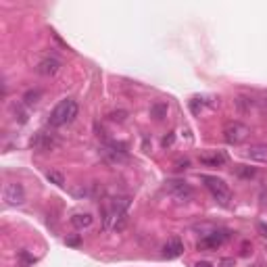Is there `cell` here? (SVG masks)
<instances>
[{
  "label": "cell",
  "instance_id": "6da1fadb",
  "mask_svg": "<svg viewBox=\"0 0 267 267\" xmlns=\"http://www.w3.org/2000/svg\"><path fill=\"white\" fill-rule=\"evenodd\" d=\"M130 199L128 196H115V199L109 200V205L103 211V227L105 230H113V225L119 222L121 217L128 215L130 209Z\"/></svg>",
  "mask_w": 267,
  "mask_h": 267
},
{
  "label": "cell",
  "instance_id": "7a4b0ae2",
  "mask_svg": "<svg viewBox=\"0 0 267 267\" xmlns=\"http://www.w3.org/2000/svg\"><path fill=\"white\" fill-rule=\"evenodd\" d=\"M77 113H80V107H77L75 100L65 98V100H61V103L50 111L48 125H50V128H61V125H67V123H71L75 119Z\"/></svg>",
  "mask_w": 267,
  "mask_h": 267
},
{
  "label": "cell",
  "instance_id": "3957f363",
  "mask_svg": "<svg viewBox=\"0 0 267 267\" xmlns=\"http://www.w3.org/2000/svg\"><path fill=\"white\" fill-rule=\"evenodd\" d=\"M200 182L209 188V192L213 194V199L219 202V205L227 207L232 200V194H230V188L223 182L222 178H215V176H200Z\"/></svg>",
  "mask_w": 267,
  "mask_h": 267
},
{
  "label": "cell",
  "instance_id": "277c9868",
  "mask_svg": "<svg viewBox=\"0 0 267 267\" xmlns=\"http://www.w3.org/2000/svg\"><path fill=\"white\" fill-rule=\"evenodd\" d=\"M250 136V128L242 121H230L223 125V140L227 144H240Z\"/></svg>",
  "mask_w": 267,
  "mask_h": 267
},
{
  "label": "cell",
  "instance_id": "5b68a950",
  "mask_svg": "<svg viewBox=\"0 0 267 267\" xmlns=\"http://www.w3.org/2000/svg\"><path fill=\"white\" fill-rule=\"evenodd\" d=\"M29 146L34 148V151H38V153H48V151H54V148L59 146V140L50 132H38V134H34Z\"/></svg>",
  "mask_w": 267,
  "mask_h": 267
},
{
  "label": "cell",
  "instance_id": "8992f818",
  "mask_svg": "<svg viewBox=\"0 0 267 267\" xmlns=\"http://www.w3.org/2000/svg\"><path fill=\"white\" fill-rule=\"evenodd\" d=\"M227 238H230V232H227V230H211L199 240V248H202V250H217Z\"/></svg>",
  "mask_w": 267,
  "mask_h": 267
},
{
  "label": "cell",
  "instance_id": "52a82bcc",
  "mask_svg": "<svg viewBox=\"0 0 267 267\" xmlns=\"http://www.w3.org/2000/svg\"><path fill=\"white\" fill-rule=\"evenodd\" d=\"M167 190L176 196V200H178V202H186V200H190V199H192V194H194L192 188L188 186L186 182H182V179H171V182H167Z\"/></svg>",
  "mask_w": 267,
  "mask_h": 267
},
{
  "label": "cell",
  "instance_id": "ba28073f",
  "mask_svg": "<svg viewBox=\"0 0 267 267\" xmlns=\"http://www.w3.org/2000/svg\"><path fill=\"white\" fill-rule=\"evenodd\" d=\"M4 200L9 202V205H23L25 202V190H23V186L17 184V182H11L4 186Z\"/></svg>",
  "mask_w": 267,
  "mask_h": 267
},
{
  "label": "cell",
  "instance_id": "9c48e42d",
  "mask_svg": "<svg viewBox=\"0 0 267 267\" xmlns=\"http://www.w3.org/2000/svg\"><path fill=\"white\" fill-rule=\"evenodd\" d=\"M61 69V61L59 59H54V57H46V59H42L40 63H38V67H36V71L40 73V75H44V77H50V75H54Z\"/></svg>",
  "mask_w": 267,
  "mask_h": 267
},
{
  "label": "cell",
  "instance_id": "30bf717a",
  "mask_svg": "<svg viewBox=\"0 0 267 267\" xmlns=\"http://www.w3.org/2000/svg\"><path fill=\"white\" fill-rule=\"evenodd\" d=\"M184 253V242L179 238H169L167 242H165L163 246V257L165 259H176Z\"/></svg>",
  "mask_w": 267,
  "mask_h": 267
},
{
  "label": "cell",
  "instance_id": "8fae6325",
  "mask_svg": "<svg viewBox=\"0 0 267 267\" xmlns=\"http://www.w3.org/2000/svg\"><path fill=\"white\" fill-rule=\"evenodd\" d=\"M246 156L257 163H267V144H253L246 148Z\"/></svg>",
  "mask_w": 267,
  "mask_h": 267
},
{
  "label": "cell",
  "instance_id": "7c38bea8",
  "mask_svg": "<svg viewBox=\"0 0 267 267\" xmlns=\"http://www.w3.org/2000/svg\"><path fill=\"white\" fill-rule=\"evenodd\" d=\"M227 161V156L223 153H215V155H202L200 156V163L202 165H209V167H219V165H223Z\"/></svg>",
  "mask_w": 267,
  "mask_h": 267
},
{
  "label": "cell",
  "instance_id": "4fadbf2b",
  "mask_svg": "<svg viewBox=\"0 0 267 267\" xmlns=\"http://www.w3.org/2000/svg\"><path fill=\"white\" fill-rule=\"evenodd\" d=\"M92 222H94V217L90 213H77V215L71 217V223L75 227H80V230H82V227H90Z\"/></svg>",
  "mask_w": 267,
  "mask_h": 267
},
{
  "label": "cell",
  "instance_id": "5bb4252c",
  "mask_svg": "<svg viewBox=\"0 0 267 267\" xmlns=\"http://www.w3.org/2000/svg\"><path fill=\"white\" fill-rule=\"evenodd\" d=\"M255 105H257V100L250 98V96H238V98H236V107H238L240 113H248Z\"/></svg>",
  "mask_w": 267,
  "mask_h": 267
},
{
  "label": "cell",
  "instance_id": "9a60e30c",
  "mask_svg": "<svg viewBox=\"0 0 267 267\" xmlns=\"http://www.w3.org/2000/svg\"><path fill=\"white\" fill-rule=\"evenodd\" d=\"M151 115L155 117L156 121H161L165 115H167V103H155L151 107Z\"/></svg>",
  "mask_w": 267,
  "mask_h": 267
},
{
  "label": "cell",
  "instance_id": "2e32d148",
  "mask_svg": "<svg viewBox=\"0 0 267 267\" xmlns=\"http://www.w3.org/2000/svg\"><path fill=\"white\" fill-rule=\"evenodd\" d=\"M40 98H42V90H29V92H25V96H23V103H25L27 107H31V105H36Z\"/></svg>",
  "mask_w": 267,
  "mask_h": 267
},
{
  "label": "cell",
  "instance_id": "e0dca14e",
  "mask_svg": "<svg viewBox=\"0 0 267 267\" xmlns=\"http://www.w3.org/2000/svg\"><path fill=\"white\" fill-rule=\"evenodd\" d=\"M46 178H48V182L57 184V186H65V176H63L61 171H48Z\"/></svg>",
  "mask_w": 267,
  "mask_h": 267
},
{
  "label": "cell",
  "instance_id": "ac0fdd59",
  "mask_svg": "<svg viewBox=\"0 0 267 267\" xmlns=\"http://www.w3.org/2000/svg\"><path fill=\"white\" fill-rule=\"evenodd\" d=\"M255 174H257V171L253 167H245V165H240V167H238V176H242V178H253Z\"/></svg>",
  "mask_w": 267,
  "mask_h": 267
},
{
  "label": "cell",
  "instance_id": "d6986e66",
  "mask_svg": "<svg viewBox=\"0 0 267 267\" xmlns=\"http://www.w3.org/2000/svg\"><path fill=\"white\" fill-rule=\"evenodd\" d=\"M219 267H236V259H232V257H225L219 261Z\"/></svg>",
  "mask_w": 267,
  "mask_h": 267
},
{
  "label": "cell",
  "instance_id": "ffe728a7",
  "mask_svg": "<svg viewBox=\"0 0 267 267\" xmlns=\"http://www.w3.org/2000/svg\"><path fill=\"white\" fill-rule=\"evenodd\" d=\"M174 140H176V134H174V132H169L167 136L163 138V146H165V148H167V146H171V144H174Z\"/></svg>",
  "mask_w": 267,
  "mask_h": 267
},
{
  "label": "cell",
  "instance_id": "44dd1931",
  "mask_svg": "<svg viewBox=\"0 0 267 267\" xmlns=\"http://www.w3.org/2000/svg\"><path fill=\"white\" fill-rule=\"evenodd\" d=\"M65 242H67V245H69V246H80V242H82V238H80V236H71V238H67Z\"/></svg>",
  "mask_w": 267,
  "mask_h": 267
},
{
  "label": "cell",
  "instance_id": "7402d4cb",
  "mask_svg": "<svg viewBox=\"0 0 267 267\" xmlns=\"http://www.w3.org/2000/svg\"><path fill=\"white\" fill-rule=\"evenodd\" d=\"M111 119H113V121H123V119H125V113H123V111H119V113H111Z\"/></svg>",
  "mask_w": 267,
  "mask_h": 267
},
{
  "label": "cell",
  "instance_id": "603a6c76",
  "mask_svg": "<svg viewBox=\"0 0 267 267\" xmlns=\"http://www.w3.org/2000/svg\"><path fill=\"white\" fill-rule=\"evenodd\" d=\"M186 167H190V161H188V159L178 161V163H176V169H186Z\"/></svg>",
  "mask_w": 267,
  "mask_h": 267
},
{
  "label": "cell",
  "instance_id": "cb8c5ba5",
  "mask_svg": "<svg viewBox=\"0 0 267 267\" xmlns=\"http://www.w3.org/2000/svg\"><path fill=\"white\" fill-rule=\"evenodd\" d=\"M257 230L261 232V236H263V238H267V225H265V223H259V225H257Z\"/></svg>",
  "mask_w": 267,
  "mask_h": 267
},
{
  "label": "cell",
  "instance_id": "d4e9b609",
  "mask_svg": "<svg viewBox=\"0 0 267 267\" xmlns=\"http://www.w3.org/2000/svg\"><path fill=\"white\" fill-rule=\"evenodd\" d=\"M194 267H213V265H211L209 261H199V263H196Z\"/></svg>",
  "mask_w": 267,
  "mask_h": 267
}]
</instances>
